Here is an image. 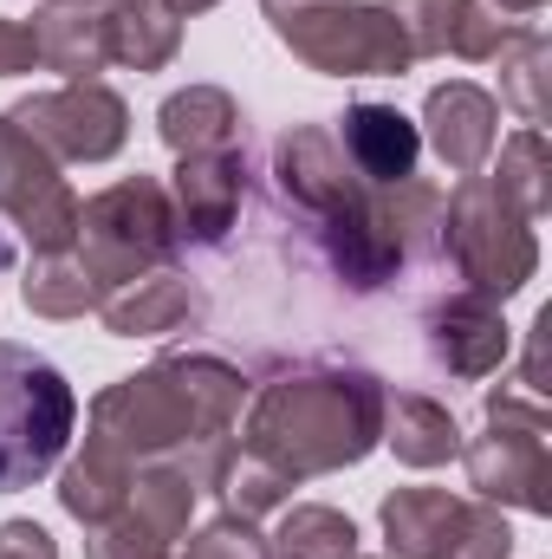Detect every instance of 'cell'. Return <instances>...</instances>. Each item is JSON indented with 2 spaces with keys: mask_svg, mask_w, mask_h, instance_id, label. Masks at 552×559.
I'll return each mask as SVG.
<instances>
[{
  "mask_svg": "<svg viewBox=\"0 0 552 559\" xmlns=\"http://www.w3.org/2000/svg\"><path fill=\"white\" fill-rule=\"evenodd\" d=\"M7 118L39 143L52 163H105V156H118L124 138H131V105L111 85H98V79L59 85V92H33Z\"/></svg>",
  "mask_w": 552,
  "mask_h": 559,
  "instance_id": "obj_10",
  "label": "cell"
},
{
  "mask_svg": "<svg viewBox=\"0 0 552 559\" xmlns=\"http://www.w3.org/2000/svg\"><path fill=\"white\" fill-rule=\"evenodd\" d=\"M131 488H137V468H124V462L105 455V449H79V455L65 462V475H59V508H65L72 521L98 527V521H111V514L131 501Z\"/></svg>",
  "mask_w": 552,
  "mask_h": 559,
  "instance_id": "obj_21",
  "label": "cell"
},
{
  "mask_svg": "<svg viewBox=\"0 0 552 559\" xmlns=\"http://www.w3.org/2000/svg\"><path fill=\"white\" fill-rule=\"evenodd\" d=\"M384 442L397 449L404 468H442V462L461 455V423L435 397L397 391V397H384Z\"/></svg>",
  "mask_w": 552,
  "mask_h": 559,
  "instance_id": "obj_19",
  "label": "cell"
},
{
  "mask_svg": "<svg viewBox=\"0 0 552 559\" xmlns=\"http://www.w3.org/2000/svg\"><path fill=\"white\" fill-rule=\"evenodd\" d=\"M20 299L39 312V319H85L98 312V280L85 274L72 254H33V267L20 280Z\"/></svg>",
  "mask_w": 552,
  "mask_h": 559,
  "instance_id": "obj_22",
  "label": "cell"
},
{
  "mask_svg": "<svg viewBox=\"0 0 552 559\" xmlns=\"http://www.w3.org/2000/svg\"><path fill=\"white\" fill-rule=\"evenodd\" d=\"M241 150H202L176 163L169 182V222H176V248H215L228 241L235 215H241Z\"/></svg>",
  "mask_w": 552,
  "mask_h": 559,
  "instance_id": "obj_13",
  "label": "cell"
},
{
  "mask_svg": "<svg viewBox=\"0 0 552 559\" xmlns=\"http://www.w3.org/2000/svg\"><path fill=\"white\" fill-rule=\"evenodd\" d=\"M163 7H169V13L182 20V13H208V7H221V0H163Z\"/></svg>",
  "mask_w": 552,
  "mask_h": 559,
  "instance_id": "obj_33",
  "label": "cell"
},
{
  "mask_svg": "<svg viewBox=\"0 0 552 559\" xmlns=\"http://www.w3.org/2000/svg\"><path fill=\"white\" fill-rule=\"evenodd\" d=\"M338 150L345 163L371 182V189H391V182H410L416 176V156H422V131L397 105H351L338 118Z\"/></svg>",
  "mask_w": 552,
  "mask_h": 559,
  "instance_id": "obj_17",
  "label": "cell"
},
{
  "mask_svg": "<svg viewBox=\"0 0 552 559\" xmlns=\"http://www.w3.org/2000/svg\"><path fill=\"white\" fill-rule=\"evenodd\" d=\"M274 176L286 189V202H299L312 215V228L345 222V215H358L371 202V182L345 163V150H338V138L325 124H292L274 143Z\"/></svg>",
  "mask_w": 552,
  "mask_h": 559,
  "instance_id": "obj_11",
  "label": "cell"
},
{
  "mask_svg": "<svg viewBox=\"0 0 552 559\" xmlns=\"http://www.w3.org/2000/svg\"><path fill=\"white\" fill-rule=\"evenodd\" d=\"M274 39L325 79H404L416 59L397 20L371 0H261Z\"/></svg>",
  "mask_w": 552,
  "mask_h": 559,
  "instance_id": "obj_3",
  "label": "cell"
},
{
  "mask_svg": "<svg viewBox=\"0 0 552 559\" xmlns=\"http://www.w3.org/2000/svg\"><path fill=\"white\" fill-rule=\"evenodd\" d=\"M92 7H111V0H92Z\"/></svg>",
  "mask_w": 552,
  "mask_h": 559,
  "instance_id": "obj_36",
  "label": "cell"
},
{
  "mask_svg": "<svg viewBox=\"0 0 552 559\" xmlns=\"http://www.w3.org/2000/svg\"><path fill=\"white\" fill-rule=\"evenodd\" d=\"M488 7H501V13H540L547 0H488Z\"/></svg>",
  "mask_w": 552,
  "mask_h": 559,
  "instance_id": "obj_34",
  "label": "cell"
},
{
  "mask_svg": "<svg viewBox=\"0 0 552 559\" xmlns=\"http://www.w3.org/2000/svg\"><path fill=\"white\" fill-rule=\"evenodd\" d=\"M0 215L20 228V241L33 254H72V241H79L72 182L13 118H0Z\"/></svg>",
  "mask_w": 552,
  "mask_h": 559,
  "instance_id": "obj_9",
  "label": "cell"
},
{
  "mask_svg": "<svg viewBox=\"0 0 552 559\" xmlns=\"http://www.w3.org/2000/svg\"><path fill=\"white\" fill-rule=\"evenodd\" d=\"M351 554H358V527H351V514L319 508V501L279 514L274 559H351Z\"/></svg>",
  "mask_w": 552,
  "mask_h": 559,
  "instance_id": "obj_25",
  "label": "cell"
},
{
  "mask_svg": "<svg viewBox=\"0 0 552 559\" xmlns=\"http://www.w3.org/2000/svg\"><path fill=\"white\" fill-rule=\"evenodd\" d=\"M7 261H13V248H7V241H0V267H7Z\"/></svg>",
  "mask_w": 552,
  "mask_h": 559,
  "instance_id": "obj_35",
  "label": "cell"
},
{
  "mask_svg": "<svg viewBox=\"0 0 552 559\" xmlns=\"http://www.w3.org/2000/svg\"><path fill=\"white\" fill-rule=\"evenodd\" d=\"M422 345H429V365L448 371L455 384H481L507 365V319H501V299L488 293H448L429 306L422 319Z\"/></svg>",
  "mask_w": 552,
  "mask_h": 559,
  "instance_id": "obj_12",
  "label": "cell"
},
{
  "mask_svg": "<svg viewBox=\"0 0 552 559\" xmlns=\"http://www.w3.org/2000/svg\"><path fill=\"white\" fill-rule=\"evenodd\" d=\"M79 429V397L33 345L0 338V495L46 481Z\"/></svg>",
  "mask_w": 552,
  "mask_h": 559,
  "instance_id": "obj_4",
  "label": "cell"
},
{
  "mask_svg": "<svg viewBox=\"0 0 552 559\" xmlns=\"http://www.w3.org/2000/svg\"><path fill=\"white\" fill-rule=\"evenodd\" d=\"M182 559H274V540H267L254 521H241V514H215V521L189 540Z\"/></svg>",
  "mask_w": 552,
  "mask_h": 559,
  "instance_id": "obj_30",
  "label": "cell"
},
{
  "mask_svg": "<svg viewBox=\"0 0 552 559\" xmlns=\"http://www.w3.org/2000/svg\"><path fill=\"white\" fill-rule=\"evenodd\" d=\"M501 98L527 118V131H540L547 124V66H552V46L540 26H520L501 52Z\"/></svg>",
  "mask_w": 552,
  "mask_h": 559,
  "instance_id": "obj_23",
  "label": "cell"
},
{
  "mask_svg": "<svg viewBox=\"0 0 552 559\" xmlns=\"http://www.w3.org/2000/svg\"><path fill=\"white\" fill-rule=\"evenodd\" d=\"M241 404H248V378L228 358L169 352L149 371H131L92 397L85 449H105L124 468L176 462L195 488H215L235 455Z\"/></svg>",
  "mask_w": 552,
  "mask_h": 559,
  "instance_id": "obj_1",
  "label": "cell"
},
{
  "mask_svg": "<svg viewBox=\"0 0 552 559\" xmlns=\"http://www.w3.org/2000/svg\"><path fill=\"white\" fill-rule=\"evenodd\" d=\"M384 384L358 365H305L274 378L241 429V449L274 462L279 475H332L358 468L384 442Z\"/></svg>",
  "mask_w": 552,
  "mask_h": 559,
  "instance_id": "obj_2",
  "label": "cell"
},
{
  "mask_svg": "<svg viewBox=\"0 0 552 559\" xmlns=\"http://www.w3.org/2000/svg\"><path fill=\"white\" fill-rule=\"evenodd\" d=\"M241 105L221 92V85H189V92H169L163 111H156V131L176 156H202V150H241Z\"/></svg>",
  "mask_w": 552,
  "mask_h": 559,
  "instance_id": "obj_18",
  "label": "cell"
},
{
  "mask_svg": "<svg viewBox=\"0 0 552 559\" xmlns=\"http://www.w3.org/2000/svg\"><path fill=\"white\" fill-rule=\"evenodd\" d=\"M442 248L455 274L468 280V293H488V299H514L540 267L533 222L488 176H461L455 195L442 202Z\"/></svg>",
  "mask_w": 552,
  "mask_h": 559,
  "instance_id": "obj_6",
  "label": "cell"
},
{
  "mask_svg": "<svg viewBox=\"0 0 552 559\" xmlns=\"http://www.w3.org/2000/svg\"><path fill=\"white\" fill-rule=\"evenodd\" d=\"M351 559H358V554H351Z\"/></svg>",
  "mask_w": 552,
  "mask_h": 559,
  "instance_id": "obj_37",
  "label": "cell"
},
{
  "mask_svg": "<svg viewBox=\"0 0 552 559\" xmlns=\"http://www.w3.org/2000/svg\"><path fill=\"white\" fill-rule=\"evenodd\" d=\"M547 429H552V411L540 404V397H527L520 384H501V391L488 397V436L461 442V455H468V481H475V501L552 514Z\"/></svg>",
  "mask_w": 552,
  "mask_h": 559,
  "instance_id": "obj_7",
  "label": "cell"
},
{
  "mask_svg": "<svg viewBox=\"0 0 552 559\" xmlns=\"http://www.w3.org/2000/svg\"><path fill=\"white\" fill-rule=\"evenodd\" d=\"M292 475H279L274 462H261V455H248V449H235L228 455V468H221V481H215V495L228 501V514H241V521H261V514H274L292 501Z\"/></svg>",
  "mask_w": 552,
  "mask_h": 559,
  "instance_id": "obj_26",
  "label": "cell"
},
{
  "mask_svg": "<svg viewBox=\"0 0 552 559\" xmlns=\"http://www.w3.org/2000/svg\"><path fill=\"white\" fill-rule=\"evenodd\" d=\"M98 312H105V325H111L118 338H163V332L202 325L208 299H202V286L189 274L156 267V274H137V280H124L118 293H105Z\"/></svg>",
  "mask_w": 552,
  "mask_h": 559,
  "instance_id": "obj_15",
  "label": "cell"
},
{
  "mask_svg": "<svg viewBox=\"0 0 552 559\" xmlns=\"http://www.w3.org/2000/svg\"><path fill=\"white\" fill-rule=\"evenodd\" d=\"M33 66H39L33 33H26L20 20H0V79H20V72H33Z\"/></svg>",
  "mask_w": 552,
  "mask_h": 559,
  "instance_id": "obj_32",
  "label": "cell"
},
{
  "mask_svg": "<svg viewBox=\"0 0 552 559\" xmlns=\"http://www.w3.org/2000/svg\"><path fill=\"white\" fill-rule=\"evenodd\" d=\"M527 222H540L552 209V150H547V131H520V138L501 143V169L488 176Z\"/></svg>",
  "mask_w": 552,
  "mask_h": 559,
  "instance_id": "obj_24",
  "label": "cell"
},
{
  "mask_svg": "<svg viewBox=\"0 0 552 559\" xmlns=\"http://www.w3.org/2000/svg\"><path fill=\"white\" fill-rule=\"evenodd\" d=\"M384 13L397 20L410 59H435L448 52V26H455V0H384Z\"/></svg>",
  "mask_w": 552,
  "mask_h": 559,
  "instance_id": "obj_29",
  "label": "cell"
},
{
  "mask_svg": "<svg viewBox=\"0 0 552 559\" xmlns=\"http://www.w3.org/2000/svg\"><path fill=\"white\" fill-rule=\"evenodd\" d=\"M0 559H59V547L39 521H7L0 527Z\"/></svg>",
  "mask_w": 552,
  "mask_h": 559,
  "instance_id": "obj_31",
  "label": "cell"
},
{
  "mask_svg": "<svg viewBox=\"0 0 552 559\" xmlns=\"http://www.w3.org/2000/svg\"><path fill=\"white\" fill-rule=\"evenodd\" d=\"M26 33H33L39 66L59 72L65 85H85L111 66V13L92 0H46Z\"/></svg>",
  "mask_w": 552,
  "mask_h": 559,
  "instance_id": "obj_16",
  "label": "cell"
},
{
  "mask_svg": "<svg viewBox=\"0 0 552 559\" xmlns=\"http://www.w3.org/2000/svg\"><path fill=\"white\" fill-rule=\"evenodd\" d=\"M111 66L131 72H163L182 52V20L163 0H111Z\"/></svg>",
  "mask_w": 552,
  "mask_h": 559,
  "instance_id": "obj_20",
  "label": "cell"
},
{
  "mask_svg": "<svg viewBox=\"0 0 552 559\" xmlns=\"http://www.w3.org/2000/svg\"><path fill=\"white\" fill-rule=\"evenodd\" d=\"M391 559H514V527L494 501L448 488H397L384 495Z\"/></svg>",
  "mask_w": 552,
  "mask_h": 559,
  "instance_id": "obj_8",
  "label": "cell"
},
{
  "mask_svg": "<svg viewBox=\"0 0 552 559\" xmlns=\"http://www.w3.org/2000/svg\"><path fill=\"white\" fill-rule=\"evenodd\" d=\"M514 13L488 7V0H455V26H448V52L455 59H494L507 39H514Z\"/></svg>",
  "mask_w": 552,
  "mask_h": 559,
  "instance_id": "obj_28",
  "label": "cell"
},
{
  "mask_svg": "<svg viewBox=\"0 0 552 559\" xmlns=\"http://www.w3.org/2000/svg\"><path fill=\"white\" fill-rule=\"evenodd\" d=\"M422 131L435 143V156L455 169V176H481V163L494 156V138H501V105L468 85V79H448L429 92L422 105Z\"/></svg>",
  "mask_w": 552,
  "mask_h": 559,
  "instance_id": "obj_14",
  "label": "cell"
},
{
  "mask_svg": "<svg viewBox=\"0 0 552 559\" xmlns=\"http://www.w3.org/2000/svg\"><path fill=\"white\" fill-rule=\"evenodd\" d=\"M176 540H163L137 508H118L111 521L85 527V559H169Z\"/></svg>",
  "mask_w": 552,
  "mask_h": 559,
  "instance_id": "obj_27",
  "label": "cell"
},
{
  "mask_svg": "<svg viewBox=\"0 0 552 559\" xmlns=\"http://www.w3.org/2000/svg\"><path fill=\"white\" fill-rule=\"evenodd\" d=\"M176 254V222H169V189L156 176H124L79 202V241L72 261L98 280V293H118L124 280L156 274Z\"/></svg>",
  "mask_w": 552,
  "mask_h": 559,
  "instance_id": "obj_5",
  "label": "cell"
}]
</instances>
